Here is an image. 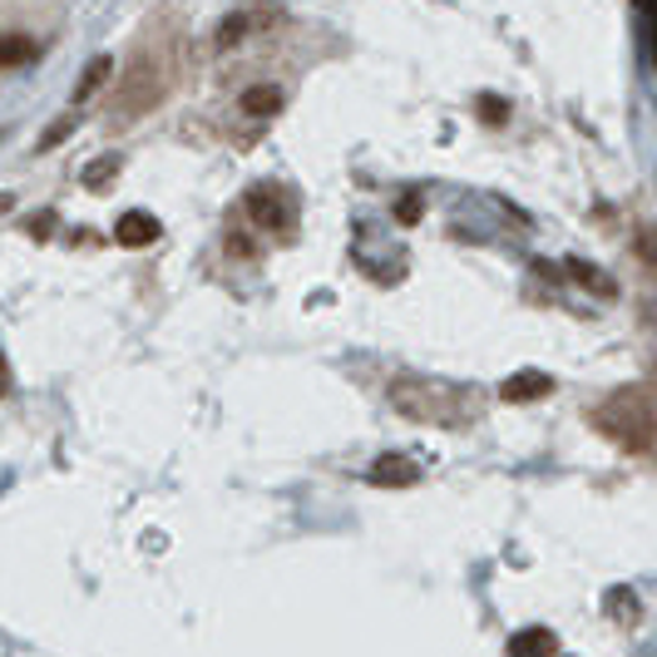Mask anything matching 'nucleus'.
<instances>
[{"label": "nucleus", "mask_w": 657, "mask_h": 657, "mask_svg": "<svg viewBox=\"0 0 657 657\" xmlns=\"http://www.w3.org/2000/svg\"><path fill=\"white\" fill-rule=\"evenodd\" d=\"M248 213L258 218L262 227H277V233H287V227L297 223V203H292L282 188H252V194H248Z\"/></svg>", "instance_id": "1"}, {"label": "nucleus", "mask_w": 657, "mask_h": 657, "mask_svg": "<svg viewBox=\"0 0 657 657\" xmlns=\"http://www.w3.org/2000/svg\"><path fill=\"white\" fill-rule=\"evenodd\" d=\"M416 474H421V464L410 455H381L371 464V485H416Z\"/></svg>", "instance_id": "2"}, {"label": "nucleus", "mask_w": 657, "mask_h": 657, "mask_svg": "<svg viewBox=\"0 0 657 657\" xmlns=\"http://www.w3.org/2000/svg\"><path fill=\"white\" fill-rule=\"evenodd\" d=\"M114 237L124 243V248H149L153 237H159V218H149V213H124L114 223Z\"/></svg>", "instance_id": "3"}, {"label": "nucleus", "mask_w": 657, "mask_h": 657, "mask_svg": "<svg viewBox=\"0 0 657 657\" xmlns=\"http://www.w3.org/2000/svg\"><path fill=\"white\" fill-rule=\"evenodd\" d=\"M554 391V381L544 376V371H519V376H509L505 386H499V396L505 400H540V396H549Z\"/></svg>", "instance_id": "4"}, {"label": "nucleus", "mask_w": 657, "mask_h": 657, "mask_svg": "<svg viewBox=\"0 0 657 657\" xmlns=\"http://www.w3.org/2000/svg\"><path fill=\"white\" fill-rule=\"evenodd\" d=\"M30 54H35V40H30V35H21V30L0 35V70H15V65H25Z\"/></svg>", "instance_id": "5"}, {"label": "nucleus", "mask_w": 657, "mask_h": 657, "mask_svg": "<svg viewBox=\"0 0 657 657\" xmlns=\"http://www.w3.org/2000/svg\"><path fill=\"white\" fill-rule=\"evenodd\" d=\"M549 653H554V637L544 628H524L515 637V647H509V657H549Z\"/></svg>", "instance_id": "6"}, {"label": "nucleus", "mask_w": 657, "mask_h": 657, "mask_svg": "<svg viewBox=\"0 0 657 657\" xmlns=\"http://www.w3.org/2000/svg\"><path fill=\"white\" fill-rule=\"evenodd\" d=\"M277 104H282V95H277V89H268V85H258V89L243 95V109H248V114H272Z\"/></svg>", "instance_id": "7"}, {"label": "nucleus", "mask_w": 657, "mask_h": 657, "mask_svg": "<svg viewBox=\"0 0 657 657\" xmlns=\"http://www.w3.org/2000/svg\"><path fill=\"white\" fill-rule=\"evenodd\" d=\"M104 75H109V60H95V65L85 70V79H79V99H89L99 85H104Z\"/></svg>", "instance_id": "8"}, {"label": "nucleus", "mask_w": 657, "mask_h": 657, "mask_svg": "<svg viewBox=\"0 0 657 657\" xmlns=\"http://www.w3.org/2000/svg\"><path fill=\"white\" fill-rule=\"evenodd\" d=\"M480 114H485V124H505L509 104H505V99H495V95H485V99H480Z\"/></svg>", "instance_id": "9"}, {"label": "nucleus", "mask_w": 657, "mask_h": 657, "mask_svg": "<svg viewBox=\"0 0 657 657\" xmlns=\"http://www.w3.org/2000/svg\"><path fill=\"white\" fill-rule=\"evenodd\" d=\"M70 129H75V119H60V124H54V129H50V134H45V139H40V149H54V144L65 139Z\"/></svg>", "instance_id": "10"}, {"label": "nucleus", "mask_w": 657, "mask_h": 657, "mask_svg": "<svg viewBox=\"0 0 657 657\" xmlns=\"http://www.w3.org/2000/svg\"><path fill=\"white\" fill-rule=\"evenodd\" d=\"M396 213H400V223H416V218H421V203H416V198H406Z\"/></svg>", "instance_id": "11"}, {"label": "nucleus", "mask_w": 657, "mask_h": 657, "mask_svg": "<svg viewBox=\"0 0 657 657\" xmlns=\"http://www.w3.org/2000/svg\"><path fill=\"white\" fill-rule=\"evenodd\" d=\"M11 391V367H5V356H0V396Z\"/></svg>", "instance_id": "12"}]
</instances>
